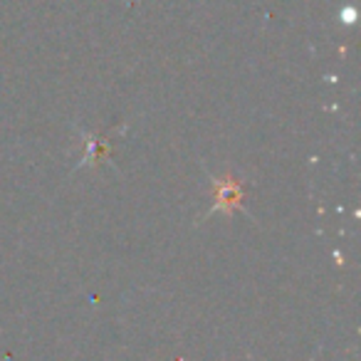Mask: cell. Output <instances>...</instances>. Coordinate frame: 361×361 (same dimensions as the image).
Wrapping results in <instances>:
<instances>
[{
  "mask_svg": "<svg viewBox=\"0 0 361 361\" xmlns=\"http://www.w3.org/2000/svg\"><path fill=\"white\" fill-rule=\"evenodd\" d=\"M243 193H245V188L233 176L216 180V206H213V211L231 213L233 208H243Z\"/></svg>",
  "mask_w": 361,
  "mask_h": 361,
  "instance_id": "6da1fadb",
  "label": "cell"
}]
</instances>
